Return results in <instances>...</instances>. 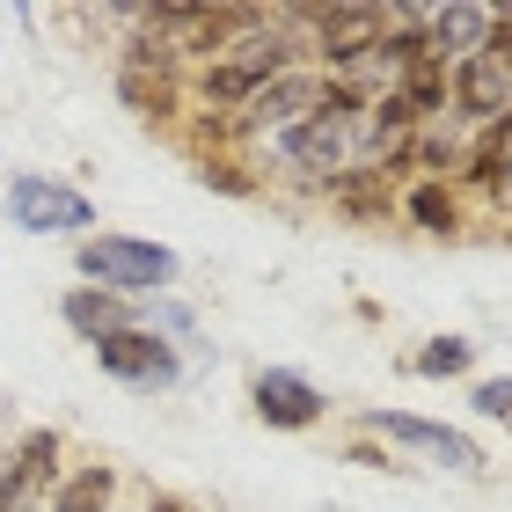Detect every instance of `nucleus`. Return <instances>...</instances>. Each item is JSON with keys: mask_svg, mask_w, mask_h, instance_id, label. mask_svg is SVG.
I'll use <instances>...</instances> for the list:
<instances>
[{"mask_svg": "<svg viewBox=\"0 0 512 512\" xmlns=\"http://www.w3.org/2000/svg\"><path fill=\"white\" fill-rule=\"evenodd\" d=\"M191 176L205 183V191H227V198H256V176H249V161H242V154H205Z\"/></svg>", "mask_w": 512, "mask_h": 512, "instance_id": "nucleus-20", "label": "nucleus"}, {"mask_svg": "<svg viewBox=\"0 0 512 512\" xmlns=\"http://www.w3.org/2000/svg\"><path fill=\"white\" fill-rule=\"evenodd\" d=\"M498 205H512V154H505V169H498V191H491Z\"/></svg>", "mask_w": 512, "mask_h": 512, "instance_id": "nucleus-25", "label": "nucleus"}, {"mask_svg": "<svg viewBox=\"0 0 512 512\" xmlns=\"http://www.w3.org/2000/svg\"><path fill=\"white\" fill-rule=\"evenodd\" d=\"M469 403H476V417H491V425H505V432H512V374L476 381V388H469Z\"/></svg>", "mask_w": 512, "mask_h": 512, "instance_id": "nucleus-21", "label": "nucleus"}, {"mask_svg": "<svg viewBox=\"0 0 512 512\" xmlns=\"http://www.w3.org/2000/svg\"><path fill=\"white\" fill-rule=\"evenodd\" d=\"M447 110H454L461 125H498V118H512V74L491 66L483 52L454 59L447 66Z\"/></svg>", "mask_w": 512, "mask_h": 512, "instance_id": "nucleus-7", "label": "nucleus"}, {"mask_svg": "<svg viewBox=\"0 0 512 512\" xmlns=\"http://www.w3.org/2000/svg\"><path fill=\"white\" fill-rule=\"evenodd\" d=\"M96 366L118 388H132V395H169L183 381V352H176V344H161L154 330H125V337L96 344Z\"/></svg>", "mask_w": 512, "mask_h": 512, "instance_id": "nucleus-5", "label": "nucleus"}, {"mask_svg": "<svg viewBox=\"0 0 512 512\" xmlns=\"http://www.w3.org/2000/svg\"><path fill=\"white\" fill-rule=\"evenodd\" d=\"M118 103L132 110V118H176V103H183V81H161V74H132V66H118Z\"/></svg>", "mask_w": 512, "mask_h": 512, "instance_id": "nucleus-15", "label": "nucleus"}, {"mask_svg": "<svg viewBox=\"0 0 512 512\" xmlns=\"http://www.w3.org/2000/svg\"><path fill=\"white\" fill-rule=\"evenodd\" d=\"M403 220L410 227H425V235H461V198H454V183H410L403 191Z\"/></svg>", "mask_w": 512, "mask_h": 512, "instance_id": "nucleus-14", "label": "nucleus"}, {"mask_svg": "<svg viewBox=\"0 0 512 512\" xmlns=\"http://www.w3.org/2000/svg\"><path fill=\"white\" fill-rule=\"evenodd\" d=\"M315 191L330 198L337 213H352V220H388V213H395L388 176H381V169H359V161H352V169H337V176H322Z\"/></svg>", "mask_w": 512, "mask_h": 512, "instance_id": "nucleus-12", "label": "nucleus"}, {"mask_svg": "<svg viewBox=\"0 0 512 512\" xmlns=\"http://www.w3.org/2000/svg\"><path fill=\"white\" fill-rule=\"evenodd\" d=\"M483 59L512 74V0H505V8H491V30H483Z\"/></svg>", "mask_w": 512, "mask_h": 512, "instance_id": "nucleus-22", "label": "nucleus"}, {"mask_svg": "<svg viewBox=\"0 0 512 512\" xmlns=\"http://www.w3.org/2000/svg\"><path fill=\"white\" fill-rule=\"evenodd\" d=\"M59 476H66V439L52 425H22L15 447L0 454V512H44Z\"/></svg>", "mask_w": 512, "mask_h": 512, "instance_id": "nucleus-3", "label": "nucleus"}, {"mask_svg": "<svg viewBox=\"0 0 512 512\" xmlns=\"http://www.w3.org/2000/svg\"><path fill=\"white\" fill-rule=\"evenodd\" d=\"M410 366H417L425 381H461V374L476 366V344H469V337H432V344H425V352H417Z\"/></svg>", "mask_w": 512, "mask_h": 512, "instance_id": "nucleus-19", "label": "nucleus"}, {"mask_svg": "<svg viewBox=\"0 0 512 512\" xmlns=\"http://www.w3.org/2000/svg\"><path fill=\"white\" fill-rule=\"evenodd\" d=\"M74 271H81V286H103L139 308V300L169 293L183 278V256L169 242H139V235H88V242H74Z\"/></svg>", "mask_w": 512, "mask_h": 512, "instance_id": "nucleus-1", "label": "nucleus"}, {"mask_svg": "<svg viewBox=\"0 0 512 512\" xmlns=\"http://www.w3.org/2000/svg\"><path fill=\"white\" fill-rule=\"evenodd\" d=\"M403 154H410V169H432V183H447V169H461V139H454V132H439V125L410 132V139H403Z\"/></svg>", "mask_w": 512, "mask_h": 512, "instance_id": "nucleus-17", "label": "nucleus"}, {"mask_svg": "<svg viewBox=\"0 0 512 512\" xmlns=\"http://www.w3.org/2000/svg\"><path fill=\"white\" fill-rule=\"evenodd\" d=\"M0 205H8V227H22V235H74V242L96 235V198L66 176H44V169L8 176Z\"/></svg>", "mask_w": 512, "mask_h": 512, "instance_id": "nucleus-2", "label": "nucleus"}, {"mask_svg": "<svg viewBox=\"0 0 512 512\" xmlns=\"http://www.w3.org/2000/svg\"><path fill=\"white\" fill-rule=\"evenodd\" d=\"M139 512H191V505H183V498H169V491H161V498H147V505H139Z\"/></svg>", "mask_w": 512, "mask_h": 512, "instance_id": "nucleus-24", "label": "nucleus"}, {"mask_svg": "<svg viewBox=\"0 0 512 512\" xmlns=\"http://www.w3.org/2000/svg\"><path fill=\"white\" fill-rule=\"evenodd\" d=\"M15 432H22V425H15V403H8V395H0V454L15 447Z\"/></svg>", "mask_w": 512, "mask_h": 512, "instance_id": "nucleus-23", "label": "nucleus"}, {"mask_svg": "<svg viewBox=\"0 0 512 512\" xmlns=\"http://www.w3.org/2000/svg\"><path fill=\"white\" fill-rule=\"evenodd\" d=\"M249 403L264 417L271 432H315L322 417H330V395H322L308 374H293V366H264V374L249 381Z\"/></svg>", "mask_w": 512, "mask_h": 512, "instance_id": "nucleus-6", "label": "nucleus"}, {"mask_svg": "<svg viewBox=\"0 0 512 512\" xmlns=\"http://www.w3.org/2000/svg\"><path fill=\"white\" fill-rule=\"evenodd\" d=\"M139 330H154L161 344H176V352H183V344L198 337V315L183 308V300H169V293H154L147 308H139Z\"/></svg>", "mask_w": 512, "mask_h": 512, "instance_id": "nucleus-18", "label": "nucleus"}, {"mask_svg": "<svg viewBox=\"0 0 512 512\" xmlns=\"http://www.w3.org/2000/svg\"><path fill=\"white\" fill-rule=\"evenodd\" d=\"M118 66H132V74H161V81H183V52H176V37L147 30V22H139V30L125 37Z\"/></svg>", "mask_w": 512, "mask_h": 512, "instance_id": "nucleus-16", "label": "nucleus"}, {"mask_svg": "<svg viewBox=\"0 0 512 512\" xmlns=\"http://www.w3.org/2000/svg\"><path fill=\"white\" fill-rule=\"evenodd\" d=\"M352 147H359V132L322 125V118H300V125H286V132H271V154L286 161V169H300L308 183L337 176V169H352Z\"/></svg>", "mask_w": 512, "mask_h": 512, "instance_id": "nucleus-8", "label": "nucleus"}, {"mask_svg": "<svg viewBox=\"0 0 512 512\" xmlns=\"http://www.w3.org/2000/svg\"><path fill=\"white\" fill-rule=\"evenodd\" d=\"M374 439H388V447H410V454H425L439 461V469H454V476H483L491 461H483V447L461 425H439V417H417V410H366L359 417Z\"/></svg>", "mask_w": 512, "mask_h": 512, "instance_id": "nucleus-4", "label": "nucleus"}, {"mask_svg": "<svg viewBox=\"0 0 512 512\" xmlns=\"http://www.w3.org/2000/svg\"><path fill=\"white\" fill-rule=\"evenodd\" d=\"M315 88H322V74H315V66H293V74H278V81H264V88H256V103L242 110V132H286V125H300V118H308V110H315Z\"/></svg>", "mask_w": 512, "mask_h": 512, "instance_id": "nucleus-9", "label": "nucleus"}, {"mask_svg": "<svg viewBox=\"0 0 512 512\" xmlns=\"http://www.w3.org/2000/svg\"><path fill=\"white\" fill-rule=\"evenodd\" d=\"M483 30H491V8H483V0H432V15H425V37H432L439 66L483 52Z\"/></svg>", "mask_w": 512, "mask_h": 512, "instance_id": "nucleus-11", "label": "nucleus"}, {"mask_svg": "<svg viewBox=\"0 0 512 512\" xmlns=\"http://www.w3.org/2000/svg\"><path fill=\"white\" fill-rule=\"evenodd\" d=\"M44 512H118V469H110V461L66 469L52 483V498H44Z\"/></svg>", "mask_w": 512, "mask_h": 512, "instance_id": "nucleus-13", "label": "nucleus"}, {"mask_svg": "<svg viewBox=\"0 0 512 512\" xmlns=\"http://www.w3.org/2000/svg\"><path fill=\"white\" fill-rule=\"evenodd\" d=\"M59 322L88 344V352H96V344H110V337L139 330V308H132V300H118V293H103V286H66Z\"/></svg>", "mask_w": 512, "mask_h": 512, "instance_id": "nucleus-10", "label": "nucleus"}]
</instances>
